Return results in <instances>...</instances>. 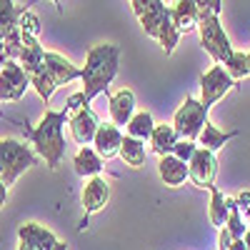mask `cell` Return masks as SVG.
<instances>
[{"mask_svg": "<svg viewBox=\"0 0 250 250\" xmlns=\"http://www.w3.org/2000/svg\"><path fill=\"white\" fill-rule=\"evenodd\" d=\"M70 118V110H50L45 108V115L40 118V123L35 128H30L28 123H23V133L25 138L33 143V150L45 160V165L50 170H58V165L65 155V135H62V128Z\"/></svg>", "mask_w": 250, "mask_h": 250, "instance_id": "cell-1", "label": "cell"}, {"mask_svg": "<svg viewBox=\"0 0 250 250\" xmlns=\"http://www.w3.org/2000/svg\"><path fill=\"white\" fill-rule=\"evenodd\" d=\"M118 65H120V48L113 43H103L88 50L85 55V68L80 70V80H83V93H85L88 103L105 93L108 85L113 83V78L118 75Z\"/></svg>", "mask_w": 250, "mask_h": 250, "instance_id": "cell-2", "label": "cell"}, {"mask_svg": "<svg viewBox=\"0 0 250 250\" xmlns=\"http://www.w3.org/2000/svg\"><path fill=\"white\" fill-rule=\"evenodd\" d=\"M130 5L140 20L145 35L155 38L160 48L165 50V55H170L180 40V33L170 15V5H165L163 0H130Z\"/></svg>", "mask_w": 250, "mask_h": 250, "instance_id": "cell-3", "label": "cell"}, {"mask_svg": "<svg viewBox=\"0 0 250 250\" xmlns=\"http://www.w3.org/2000/svg\"><path fill=\"white\" fill-rule=\"evenodd\" d=\"M198 35H200V45L203 50L210 55L215 62L225 65L233 55V45H230V38H228L223 23H220V15L210 13L208 8L200 10V20H198Z\"/></svg>", "mask_w": 250, "mask_h": 250, "instance_id": "cell-4", "label": "cell"}, {"mask_svg": "<svg viewBox=\"0 0 250 250\" xmlns=\"http://www.w3.org/2000/svg\"><path fill=\"white\" fill-rule=\"evenodd\" d=\"M35 163H38V153L30 145L13 140V138L0 140V178H3V183L8 188L25 170H30Z\"/></svg>", "mask_w": 250, "mask_h": 250, "instance_id": "cell-5", "label": "cell"}, {"mask_svg": "<svg viewBox=\"0 0 250 250\" xmlns=\"http://www.w3.org/2000/svg\"><path fill=\"white\" fill-rule=\"evenodd\" d=\"M208 110L200 100H195V98H185L183 100V105L175 110V115H173V128H175V133L183 138V140H195L198 143V138H200V133H203V128H205V123L210 120L208 118Z\"/></svg>", "mask_w": 250, "mask_h": 250, "instance_id": "cell-6", "label": "cell"}, {"mask_svg": "<svg viewBox=\"0 0 250 250\" xmlns=\"http://www.w3.org/2000/svg\"><path fill=\"white\" fill-rule=\"evenodd\" d=\"M235 88H238V83L228 75V70L223 65H213L210 70H205L200 75V103L210 110L218 100H223Z\"/></svg>", "mask_w": 250, "mask_h": 250, "instance_id": "cell-7", "label": "cell"}, {"mask_svg": "<svg viewBox=\"0 0 250 250\" xmlns=\"http://www.w3.org/2000/svg\"><path fill=\"white\" fill-rule=\"evenodd\" d=\"M30 88V75L18 60H8L0 68V103H15Z\"/></svg>", "mask_w": 250, "mask_h": 250, "instance_id": "cell-8", "label": "cell"}, {"mask_svg": "<svg viewBox=\"0 0 250 250\" xmlns=\"http://www.w3.org/2000/svg\"><path fill=\"white\" fill-rule=\"evenodd\" d=\"M215 175H218V158L215 153L205 150L198 145L195 155L190 158L188 163V178H190L198 188H205V190H210L215 185Z\"/></svg>", "mask_w": 250, "mask_h": 250, "instance_id": "cell-9", "label": "cell"}, {"mask_svg": "<svg viewBox=\"0 0 250 250\" xmlns=\"http://www.w3.org/2000/svg\"><path fill=\"white\" fill-rule=\"evenodd\" d=\"M68 128H70V138L78 145H93V138H95V133L100 128V120H98L95 110L90 105H85V108L70 113Z\"/></svg>", "mask_w": 250, "mask_h": 250, "instance_id": "cell-10", "label": "cell"}, {"mask_svg": "<svg viewBox=\"0 0 250 250\" xmlns=\"http://www.w3.org/2000/svg\"><path fill=\"white\" fill-rule=\"evenodd\" d=\"M108 200H110V183L103 175L88 178V183L83 185V193H80V203H83L85 215H93V213L103 210V208L108 205Z\"/></svg>", "mask_w": 250, "mask_h": 250, "instance_id": "cell-11", "label": "cell"}, {"mask_svg": "<svg viewBox=\"0 0 250 250\" xmlns=\"http://www.w3.org/2000/svg\"><path fill=\"white\" fill-rule=\"evenodd\" d=\"M18 238L23 245H28L33 250H55V245L60 243L58 235L40 223H23L18 228Z\"/></svg>", "mask_w": 250, "mask_h": 250, "instance_id": "cell-12", "label": "cell"}, {"mask_svg": "<svg viewBox=\"0 0 250 250\" xmlns=\"http://www.w3.org/2000/svg\"><path fill=\"white\" fill-rule=\"evenodd\" d=\"M43 65H45V70L53 75V80H55L58 88H60V85H68V83H73V80L80 78V68L73 65V62H70L65 55L53 53V50H45Z\"/></svg>", "mask_w": 250, "mask_h": 250, "instance_id": "cell-13", "label": "cell"}, {"mask_svg": "<svg viewBox=\"0 0 250 250\" xmlns=\"http://www.w3.org/2000/svg\"><path fill=\"white\" fill-rule=\"evenodd\" d=\"M120 143H123V130L118 125L115 123H100V128L93 138V148L98 150V155L103 160L115 158L118 150H120Z\"/></svg>", "mask_w": 250, "mask_h": 250, "instance_id": "cell-14", "label": "cell"}, {"mask_svg": "<svg viewBox=\"0 0 250 250\" xmlns=\"http://www.w3.org/2000/svg\"><path fill=\"white\" fill-rule=\"evenodd\" d=\"M170 15H173V23L178 28L180 35L198 30V20H200V8L195 0H175L170 5Z\"/></svg>", "mask_w": 250, "mask_h": 250, "instance_id": "cell-15", "label": "cell"}, {"mask_svg": "<svg viewBox=\"0 0 250 250\" xmlns=\"http://www.w3.org/2000/svg\"><path fill=\"white\" fill-rule=\"evenodd\" d=\"M110 120L123 128V125H128V120L135 115V93L133 90H118L110 95Z\"/></svg>", "mask_w": 250, "mask_h": 250, "instance_id": "cell-16", "label": "cell"}, {"mask_svg": "<svg viewBox=\"0 0 250 250\" xmlns=\"http://www.w3.org/2000/svg\"><path fill=\"white\" fill-rule=\"evenodd\" d=\"M43 58H45V48L40 45L38 38H30V35H23V48L18 53V62L23 65V70L28 75H33L35 70L43 68Z\"/></svg>", "mask_w": 250, "mask_h": 250, "instance_id": "cell-17", "label": "cell"}, {"mask_svg": "<svg viewBox=\"0 0 250 250\" xmlns=\"http://www.w3.org/2000/svg\"><path fill=\"white\" fill-rule=\"evenodd\" d=\"M158 173H160V178H163L165 185L178 188V185H183L188 180V163L180 160V158H175V155H165L158 163Z\"/></svg>", "mask_w": 250, "mask_h": 250, "instance_id": "cell-18", "label": "cell"}, {"mask_svg": "<svg viewBox=\"0 0 250 250\" xmlns=\"http://www.w3.org/2000/svg\"><path fill=\"white\" fill-rule=\"evenodd\" d=\"M178 140H180V135L175 133V128L173 125H155V130H153V135H150V148H153V153H158L160 158H165V155H173V150H175V145H178Z\"/></svg>", "mask_w": 250, "mask_h": 250, "instance_id": "cell-19", "label": "cell"}, {"mask_svg": "<svg viewBox=\"0 0 250 250\" xmlns=\"http://www.w3.org/2000/svg\"><path fill=\"white\" fill-rule=\"evenodd\" d=\"M73 165H75V173L83 175V178H93V175H100L103 170V158L98 155L95 148L90 145H83L78 150V155L73 158Z\"/></svg>", "mask_w": 250, "mask_h": 250, "instance_id": "cell-20", "label": "cell"}, {"mask_svg": "<svg viewBox=\"0 0 250 250\" xmlns=\"http://www.w3.org/2000/svg\"><path fill=\"white\" fill-rule=\"evenodd\" d=\"M25 10H28V5L18 8L13 0H0V38L5 40L10 33L20 30L18 20H20V15H23Z\"/></svg>", "mask_w": 250, "mask_h": 250, "instance_id": "cell-21", "label": "cell"}, {"mask_svg": "<svg viewBox=\"0 0 250 250\" xmlns=\"http://www.w3.org/2000/svg\"><path fill=\"white\" fill-rule=\"evenodd\" d=\"M118 155L125 160V165H130V168H143L145 165V143L138 140V138H130V135H123Z\"/></svg>", "mask_w": 250, "mask_h": 250, "instance_id": "cell-22", "label": "cell"}, {"mask_svg": "<svg viewBox=\"0 0 250 250\" xmlns=\"http://www.w3.org/2000/svg\"><path fill=\"white\" fill-rule=\"evenodd\" d=\"M238 133L233 130V133H223V130H218L215 125L208 120L205 123V128H203V133H200V138H198V145L200 148H205V150H210V153H218L223 145L228 143V140H233Z\"/></svg>", "mask_w": 250, "mask_h": 250, "instance_id": "cell-23", "label": "cell"}, {"mask_svg": "<svg viewBox=\"0 0 250 250\" xmlns=\"http://www.w3.org/2000/svg\"><path fill=\"white\" fill-rule=\"evenodd\" d=\"M128 133L125 135H130V138H138V140H150V135H153V130H155V120H153V115L148 113V110H140V113H135L130 120H128Z\"/></svg>", "mask_w": 250, "mask_h": 250, "instance_id": "cell-24", "label": "cell"}, {"mask_svg": "<svg viewBox=\"0 0 250 250\" xmlns=\"http://www.w3.org/2000/svg\"><path fill=\"white\" fill-rule=\"evenodd\" d=\"M228 213H230V208H228V195L220 193L218 188L213 185L210 188V208H208V218H210V223L218 228V230L225 225Z\"/></svg>", "mask_w": 250, "mask_h": 250, "instance_id": "cell-25", "label": "cell"}, {"mask_svg": "<svg viewBox=\"0 0 250 250\" xmlns=\"http://www.w3.org/2000/svg\"><path fill=\"white\" fill-rule=\"evenodd\" d=\"M30 88H35V93L45 100V105L50 103V98H53V93L58 90V85H55V80H53V75L45 70V65L40 68V70H35L33 75H30Z\"/></svg>", "mask_w": 250, "mask_h": 250, "instance_id": "cell-26", "label": "cell"}, {"mask_svg": "<svg viewBox=\"0 0 250 250\" xmlns=\"http://www.w3.org/2000/svg\"><path fill=\"white\" fill-rule=\"evenodd\" d=\"M223 68L228 70V75H230L235 83L245 80V78H248V62H245V53H238V50H233L230 60H228Z\"/></svg>", "mask_w": 250, "mask_h": 250, "instance_id": "cell-27", "label": "cell"}, {"mask_svg": "<svg viewBox=\"0 0 250 250\" xmlns=\"http://www.w3.org/2000/svg\"><path fill=\"white\" fill-rule=\"evenodd\" d=\"M18 25H20V33H23V35H30V38L40 35V18L35 13H30V10H25L23 15H20Z\"/></svg>", "mask_w": 250, "mask_h": 250, "instance_id": "cell-28", "label": "cell"}, {"mask_svg": "<svg viewBox=\"0 0 250 250\" xmlns=\"http://www.w3.org/2000/svg\"><path fill=\"white\" fill-rule=\"evenodd\" d=\"M195 150H198V143L195 140H178V145H175V150H173V155L175 158H180V160H185V163H190V158L195 155Z\"/></svg>", "mask_w": 250, "mask_h": 250, "instance_id": "cell-29", "label": "cell"}, {"mask_svg": "<svg viewBox=\"0 0 250 250\" xmlns=\"http://www.w3.org/2000/svg\"><path fill=\"white\" fill-rule=\"evenodd\" d=\"M235 203H238L240 215H243V218H245V223L250 225V190H240V193L235 195Z\"/></svg>", "mask_w": 250, "mask_h": 250, "instance_id": "cell-30", "label": "cell"}, {"mask_svg": "<svg viewBox=\"0 0 250 250\" xmlns=\"http://www.w3.org/2000/svg\"><path fill=\"white\" fill-rule=\"evenodd\" d=\"M85 105H90L88 103V98H85V93H73L68 100H65V108L70 110V113H75V110H80V108H85Z\"/></svg>", "mask_w": 250, "mask_h": 250, "instance_id": "cell-31", "label": "cell"}, {"mask_svg": "<svg viewBox=\"0 0 250 250\" xmlns=\"http://www.w3.org/2000/svg\"><path fill=\"white\" fill-rule=\"evenodd\" d=\"M198 3V8L203 10V8H208L210 13H215V15H220L223 13V0H195Z\"/></svg>", "mask_w": 250, "mask_h": 250, "instance_id": "cell-32", "label": "cell"}, {"mask_svg": "<svg viewBox=\"0 0 250 250\" xmlns=\"http://www.w3.org/2000/svg\"><path fill=\"white\" fill-rule=\"evenodd\" d=\"M230 245H233V235L228 233V228L223 225L220 228V235H218V250H230Z\"/></svg>", "mask_w": 250, "mask_h": 250, "instance_id": "cell-33", "label": "cell"}, {"mask_svg": "<svg viewBox=\"0 0 250 250\" xmlns=\"http://www.w3.org/2000/svg\"><path fill=\"white\" fill-rule=\"evenodd\" d=\"M8 203V185L3 183V178H0V208H3Z\"/></svg>", "mask_w": 250, "mask_h": 250, "instance_id": "cell-34", "label": "cell"}, {"mask_svg": "<svg viewBox=\"0 0 250 250\" xmlns=\"http://www.w3.org/2000/svg\"><path fill=\"white\" fill-rule=\"evenodd\" d=\"M230 250H245V240H243V238H238V240H233V245H230Z\"/></svg>", "mask_w": 250, "mask_h": 250, "instance_id": "cell-35", "label": "cell"}, {"mask_svg": "<svg viewBox=\"0 0 250 250\" xmlns=\"http://www.w3.org/2000/svg\"><path fill=\"white\" fill-rule=\"evenodd\" d=\"M243 240H245V250H250V225H248V230H245Z\"/></svg>", "mask_w": 250, "mask_h": 250, "instance_id": "cell-36", "label": "cell"}, {"mask_svg": "<svg viewBox=\"0 0 250 250\" xmlns=\"http://www.w3.org/2000/svg\"><path fill=\"white\" fill-rule=\"evenodd\" d=\"M55 250H68V243H62V240H60V243L55 245Z\"/></svg>", "mask_w": 250, "mask_h": 250, "instance_id": "cell-37", "label": "cell"}, {"mask_svg": "<svg viewBox=\"0 0 250 250\" xmlns=\"http://www.w3.org/2000/svg\"><path fill=\"white\" fill-rule=\"evenodd\" d=\"M245 62H248V78H250V53H245Z\"/></svg>", "mask_w": 250, "mask_h": 250, "instance_id": "cell-38", "label": "cell"}, {"mask_svg": "<svg viewBox=\"0 0 250 250\" xmlns=\"http://www.w3.org/2000/svg\"><path fill=\"white\" fill-rule=\"evenodd\" d=\"M53 3H55V8H58V13H62V8H60V0H53Z\"/></svg>", "mask_w": 250, "mask_h": 250, "instance_id": "cell-39", "label": "cell"}, {"mask_svg": "<svg viewBox=\"0 0 250 250\" xmlns=\"http://www.w3.org/2000/svg\"><path fill=\"white\" fill-rule=\"evenodd\" d=\"M18 250H33V248H28V245H23V243H20V245H18Z\"/></svg>", "mask_w": 250, "mask_h": 250, "instance_id": "cell-40", "label": "cell"}]
</instances>
